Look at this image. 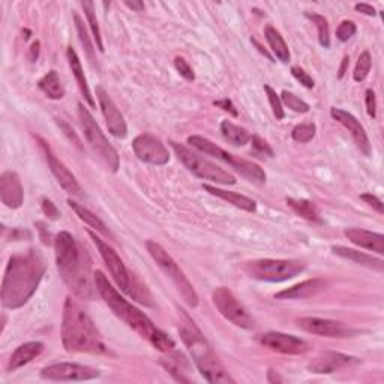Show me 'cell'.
<instances>
[{"mask_svg":"<svg viewBox=\"0 0 384 384\" xmlns=\"http://www.w3.org/2000/svg\"><path fill=\"white\" fill-rule=\"evenodd\" d=\"M203 190L209 192L211 195H215L218 197V199H221L230 204H233L234 207H237V209H242L245 212H249V213H254L257 211V203L249 199V197L246 195H242V194H237V192H233V191H225V190H221L218 188V186H213V185H204L203 183Z\"/></svg>","mask_w":384,"mask_h":384,"instance_id":"cell-24","label":"cell"},{"mask_svg":"<svg viewBox=\"0 0 384 384\" xmlns=\"http://www.w3.org/2000/svg\"><path fill=\"white\" fill-rule=\"evenodd\" d=\"M87 234L91 236V239L93 240V244L96 245L98 251H100V254H101L102 260L105 261V265H107L110 273H112L113 279L116 281L117 287L122 290L124 293H126L128 296L133 294V287H134V281L135 279L128 272L126 266L124 265L122 258L117 256V252L114 251V248L112 245H108L107 242H104V240L101 237H98L93 232H87Z\"/></svg>","mask_w":384,"mask_h":384,"instance_id":"cell-12","label":"cell"},{"mask_svg":"<svg viewBox=\"0 0 384 384\" xmlns=\"http://www.w3.org/2000/svg\"><path fill=\"white\" fill-rule=\"evenodd\" d=\"M356 25H355V21H351V20H344L341 25L338 26L336 29V38L338 41H341V42H347L348 39H351L355 37L356 34Z\"/></svg>","mask_w":384,"mask_h":384,"instance_id":"cell-41","label":"cell"},{"mask_svg":"<svg viewBox=\"0 0 384 384\" xmlns=\"http://www.w3.org/2000/svg\"><path fill=\"white\" fill-rule=\"evenodd\" d=\"M265 91L267 93V100L272 107L273 114H275L277 120H282L285 117V112H284V107H282L281 96H278V93L273 91L269 84H265Z\"/></svg>","mask_w":384,"mask_h":384,"instance_id":"cell-40","label":"cell"},{"mask_svg":"<svg viewBox=\"0 0 384 384\" xmlns=\"http://www.w3.org/2000/svg\"><path fill=\"white\" fill-rule=\"evenodd\" d=\"M67 56H68V63H69V68L77 80V84H79V89L83 95V98L86 100V102L89 104L92 108L96 107V102L93 100V96L91 93V89H89V84H87V80L84 77V72H83V67H81V62L79 59V54H77V51L72 48V47H68L67 50Z\"/></svg>","mask_w":384,"mask_h":384,"instance_id":"cell-26","label":"cell"},{"mask_svg":"<svg viewBox=\"0 0 384 384\" xmlns=\"http://www.w3.org/2000/svg\"><path fill=\"white\" fill-rule=\"evenodd\" d=\"M355 9L357 11V13H362V14L369 15V17H376V14H377L374 6H371L368 4H356Z\"/></svg>","mask_w":384,"mask_h":384,"instance_id":"cell-48","label":"cell"},{"mask_svg":"<svg viewBox=\"0 0 384 384\" xmlns=\"http://www.w3.org/2000/svg\"><path fill=\"white\" fill-rule=\"evenodd\" d=\"M42 351H44V344L39 341H32V343L20 345L9 359L8 371H17L21 366L30 364L32 360L37 359L42 353Z\"/></svg>","mask_w":384,"mask_h":384,"instance_id":"cell-25","label":"cell"},{"mask_svg":"<svg viewBox=\"0 0 384 384\" xmlns=\"http://www.w3.org/2000/svg\"><path fill=\"white\" fill-rule=\"evenodd\" d=\"M326 287L324 279L315 278V279H308L303 281L300 284H296L290 289H285L279 293L275 294L277 299L281 300H294V299H310L314 298L315 294L323 291Z\"/></svg>","mask_w":384,"mask_h":384,"instance_id":"cell-23","label":"cell"},{"mask_svg":"<svg viewBox=\"0 0 384 384\" xmlns=\"http://www.w3.org/2000/svg\"><path fill=\"white\" fill-rule=\"evenodd\" d=\"M359 359L353 356H347L336 351H324L320 356H317L308 366L314 374H333V372L344 369L351 365H357Z\"/></svg>","mask_w":384,"mask_h":384,"instance_id":"cell-20","label":"cell"},{"mask_svg":"<svg viewBox=\"0 0 384 384\" xmlns=\"http://www.w3.org/2000/svg\"><path fill=\"white\" fill-rule=\"evenodd\" d=\"M348 63H350V58H348V56H345V58H344V60H343L341 68H339V74H338L339 79H343V77H344L345 69H347V67H348Z\"/></svg>","mask_w":384,"mask_h":384,"instance_id":"cell-51","label":"cell"},{"mask_svg":"<svg viewBox=\"0 0 384 384\" xmlns=\"http://www.w3.org/2000/svg\"><path fill=\"white\" fill-rule=\"evenodd\" d=\"M95 284L98 293H100L108 308L114 312L116 317L125 322L134 332H137L143 339H146L161 353L168 355L174 351L176 343L173 339L153 324V322L145 312H141L133 303H129L124 296H120V293L113 287L112 282L108 281L101 270L95 272Z\"/></svg>","mask_w":384,"mask_h":384,"instance_id":"cell-3","label":"cell"},{"mask_svg":"<svg viewBox=\"0 0 384 384\" xmlns=\"http://www.w3.org/2000/svg\"><path fill=\"white\" fill-rule=\"evenodd\" d=\"M281 101H282V104L285 107L290 108L291 112H294V113L303 114V113H308L310 110H311V107H310L308 102H305L303 100H300L299 96H296L294 93H291L289 91H282Z\"/></svg>","mask_w":384,"mask_h":384,"instance_id":"cell-35","label":"cell"},{"mask_svg":"<svg viewBox=\"0 0 384 384\" xmlns=\"http://www.w3.org/2000/svg\"><path fill=\"white\" fill-rule=\"evenodd\" d=\"M41 209H42L44 215H46L48 219H51V221H58V219L60 218V212L58 209V206L54 204L51 200L46 199V197H44V199L41 200Z\"/></svg>","mask_w":384,"mask_h":384,"instance_id":"cell-44","label":"cell"},{"mask_svg":"<svg viewBox=\"0 0 384 384\" xmlns=\"http://www.w3.org/2000/svg\"><path fill=\"white\" fill-rule=\"evenodd\" d=\"M170 145L176 153V157L183 164V166L188 168L194 176H197L199 179L203 180H209L218 185H236V178L232 174L225 171L224 168L218 167L216 164L211 162L209 159H206L204 157L199 155V153L192 152L186 146L180 145V143L170 141Z\"/></svg>","mask_w":384,"mask_h":384,"instance_id":"cell-10","label":"cell"},{"mask_svg":"<svg viewBox=\"0 0 384 384\" xmlns=\"http://www.w3.org/2000/svg\"><path fill=\"white\" fill-rule=\"evenodd\" d=\"M178 312L179 335L186 348H188L191 357L194 359L195 365L199 368L200 374L204 377V380L212 384H234L236 380L232 378V376L228 374L221 362L218 360L212 347L207 343V339L200 331V327L195 324V322L188 315V312L183 311L182 308H179Z\"/></svg>","mask_w":384,"mask_h":384,"instance_id":"cell-5","label":"cell"},{"mask_svg":"<svg viewBox=\"0 0 384 384\" xmlns=\"http://www.w3.org/2000/svg\"><path fill=\"white\" fill-rule=\"evenodd\" d=\"M125 5H126L129 9L137 11V13H141V11H145V4L140 2V0H133V2H131V0H126Z\"/></svg>","mask_w":384,"mask_h":384,"instance_id":"cell-49","label":"cell"},{"mask_svg":"<svg viewBox=\"0 0 384 384\" xmlns=\"http://www.w3.org/2000/svg\"><path fill=\"white\" fill-rule=\"evenodd\" d=\"M285 201H287V206L298 216L314 224H323L320 212H318L317 206L312 201L305 200V199H287Z\"/></svg>","mask_w":384,"mask_h":384,"instance_id":"cell-29","label":"cell"},{"mask_svg":"<svg viewBox=\"0 0 384 384\" xmlns=\"http://www.w3.org/2000/svg\"><path fill=\"white\" fill-rule=\"evenodd\" d=\"M101 376V372L71 362H60L41 369V377L48 381H89Z\"/></svg>","mask_w":384,"mask_h":384,"instance_id":"cell-14","label":"cell"},{"mask_svg":"<svg viewBox=\"0 0 384 384\" xmlns=\"http://www.w3.org/2000/svg\"><path fill=\"white\" fill-rule=\"evenodd\" d=\"M258 341L261 345H265L277 353L282 355H291V356H298L303 355L310 350V344L305 341V339H300L294 335L289 333H282V332H267L263 333Z\"/></svg>","mask_w":384,"mask_h":384,"instance_id":"cell-16","label":"cell"},{"mask_svg":"<svg viewBox=\"0 0 384 384\" xmlns=\"http://www.w3.org/2000/svg\"><path fill=\"white\" fill-rule=\"evenodd\" d=\"M265 37H266V41L269 44L270 50L278 58V60H281L282 63H289L290 58H291L290 56V50H289L287 42H285V39L282 38V35L279 34V32L275 27L267 26L265 29Z\"/></svg>","mask_w":384,"mask_h":384,"instance_id":"cell-31","label":"cell"},{"mask_svg":"<svg viewBox=\"0 0 384 384\" xmlns=\"http://www.w3.org/2000/svg\"><path fill=\"white\" fill-rule=\"evenodd\" d=\"M188 145H191L197 150L206 153V155H211L215 159L227 164V166H230L233 170L242 174L244 178L248 179L249 182L260 183V185L266 183L267 176H266L265 170H263L260 166H257L256 162L236 157V155H233V153H228L223 147L215 145V143L211 141L209 138H204L201 135H191V137H188Z\"/></svg>","mask_w":384,"mask_h":384,"instance_id":"cell-6","label":"cell"},{"mask_svg":"<svg viewBox=\"0 0 384 384\" xmlns=\"http://www.w3.org/2000/svg\"><path fill=\"white\" fill-rule=\"evenodd\" d=\"M46 273V265L38 251L30 249L9 258L2 282V305L18 310L26 305L38 290Z\"/></svg>","mask_w":384,"mask_h":384,"instance_id":"cell-2","label":"cell"},{"mask_svg":"<svg viewBox=\"0 0 384 384\" xmlns=\"http://www.w3.org/2000/svg\"><path fill=\"white\" fill-rule=\"evenodd\" d=\"M291 74L296 80H298L302 86H305L306 89H312V87L315 86V81L312 77L306 72L303 68L300 67H291Z\"/></svg>","mask_w":384,"mask_h":384,"instance_id":"cell-43","label":"cell"},{"mask_svg":"<svg viewBox=\"0 0 384 384\" xmlns=\"http://www.w3.org/2000/svg\"><path fill=\"white\" fill-rule=\"evenodd\" d=\"M38 87L46 93L47 98L54 101H59L65 96V89L60 83L59 74L56 71H50L38 81Z\"/></svg>","mask_w":384,"mask_h":384,"instance_id":"cell-32","label":"cell"},{"mask_svg":"<svg viewBox=\"0 0 384 384\" xmlns=\"http://www.w3.org/2000/svg\"><path fill=\"white\" fill-rule=\"evenodd\" d=\"M305 270V265L299 260H275L260 258L244 265V272L251 279L263 282H284L293 279Z\"/></svg>","mask_w":384,"mask_h":384,"instance_id":"cell-8","label":"cell"},{"mask_svg":"<svg viewBox=\"0 0 384 384\" xmlns=\"http://www.w3.org/2000/svg\"><path fill=\"white\" fill-rule=\"evenodd\" d=\"M317 133V126L315 124L310 122V124H300L296 125L291 131V137L296 143H300V145H306V143L312 141V138L315 137Z\"/></svg>","mask_w":384,"mask_h":384,"instance_id":"cell-36","label":"cell"},{"mask_svg":"<svg viewBox=\"0 0 384 384\" xmlns=\"http://www.w3.org/2000/svg\"><path fill=\"white\" fill-rule=\"evenodd\" d=\"M135 157L150 166H166L170 161V153L164 143L153 134H140L133 141Z\"/></svg>","mask_w":384,"mask_h":384,"instance_id":"cell-15","label":"cell"},{"mask_svg":"<svg viewBox=\"0 0 384 384\" xmlns=\"http://www.w3.org/2000/svg\"><path fill=\"white\" fill-rule=\"evenodd\" d=\"M213 104H215L218 108H221V110H224V112H227V113L232 114L233 117H237V116H239V113H237V108L234 107L233 101H232V100H228V98H224V100L215 101Z\"/></svg>","mask_w":384,"mask_h":384,"instance_id":"cell-47","label":"cell"},{"mask_svg":"<svg viewBox=\"0 0 384 384\" xmlns=\"http://www.w3.org/2000/svg\"><path fill=\"white\" fill-rule=\"evenodd\" d=\"M344 234L353 245L376 252L378 256H384V236L381 233L351 227L344 230Z\"/></svg>","mask_w":384,"mask_h":384,"instance_id":"cell-22","label":"cell"},{"mask_svg":"<svg viewBox=\"0 0 384 384\" xmlns=\"http://www.w3.org/2000/svg\"><path fill=\"white\" fill-rule=\"evenodd\" d=\"M371 65H372V59H371L369 51H364L357 59L356 68H355V72H353L355 81L362 83V81L366 80V77L371 71Z\"/></svg>","mask_w":384,"mask_h":384,"instance_id":"cell-37","label":"cell"},{"mask_svg":"<svg viewBox=\"0 0 384 384\" xmlns=\"http://www.w3.org/2000/svg\"><path fill=\"white\" fill-rule=\"evenodd\" d=\"M74 20H75V27H77V32H79V37H80V41L83 44L84 50H86L87 58H89L91 62H95V58H93V44H92L89 35H87V30L84 27V23L81 21V18H80L79 14L74 15Z\"/></svg>","mask_w":384,"mask_h":384,"instance_id":"cell-38","label":"cell"},{"mask_svg":"<svg viewBox=\"0 0 384 384\" xmlns=\"http://www.w3.org/2000/svg\"><path fill=\"white\" fill-rule=\"evenodd\" d=\"M54 252L60 278L65 285L81 300H93L98 289L92 260L86 249L68 232H60L54 239Z\"/></svg>","mask_w":384,"mask_h":384,"instance_id":"cell-1","label":"cell"},{"mask_svg":"<svg viewBox=\"0 0 384 384\" xmlns=\"http://www.w3.org/2000/svg\"><path fill=\"white\" fill-rule=\"evenodd\" d=\"M146 248L153 261L158 265V267L166 273L170 281L174 284L176 290L179 291L185 303L191 306V308H197L200 300L199 294H197L194 285L190 282L188 278H186L183 270L179 267L178 263L174 261V258L159 244L153 242V240H147Z\"/></svg>","mask_w":384,"mask_h":384,"instance_id":"cell-7","label":"cell"},{"mask_svg":"<svg viewBox=\"0 0 384 384\" xmlns=\"http://www.w3.org/2000/svg\"><path fill=\"white\" fill-rule=\"evenodd\" d=\"M68 204H69L71 209L75 212V215L79 216L83 223H86L87 225L92 227V228L95 230V232L101 233V234H102V236H105L107 239H110V240H114L113 233L110 232V228L104 224L102 219L98 218L93 212H91L89 209H87L86 206H83V204H80V203L74 201L72 199H69V200H68Z\"/></svg>","mask_w":384,"mask_h":384,"instance_id":"cell-28","label":"cell"},{"mask_svg":"<svg viewBox=\"0 0 384 384\" xmlns=\"http://www.w3.org/2000/svg\"><path fill=\"white\" fill-rule=\"evenodd\" d=\"M360 200H364L368 206H371L372 209H374L377 213L383 215L384 213V209H383V201L378 199V197L372 195V194H364L360 195Z\"/></svg>","mask_w":384,"mask_h":384,"instance_id":"cell-46","label":"cell"},{"mask_svg":"<svg viewBox=\"0 0 384 384\" xmlns=\"http://www.w3.org/2000/svg\"><path fill=\"white\" fill-rule=\"evenodd\" d=\"M81 6H83V11H84L87 21H89V26H91L92 34H93V39L96 42V47L101 53H104V44H102V38H101V30H100V25H98V20H96V15H95V5H93V2H81Z\"/></svg>","mask_w":384,"mask_h":384,"instance_id":"cell-33","label":"cell"},{"mask_svg":"<svg viewBox=\"0 0 384 384\" xmlns=\"http://www.w3.org/2000/svg\"><path fill=\"white\" fill-rule=\"evenodd\" d=\"M37 141L39 143V147L44 153V158H46L48 167H50V171L53 173L54 178H56L58 183L69 195L83 197L84 191L81 188V185L79 183V180H77L75 176L69 171V168L65 166V164L56 155H54V152L48 146V143L44 138H41V137H37Z\"/></svg>","mask_w":384,"mask_h":384,"instance_id":"cell-13","label":"cell"},{"mask_svg":"<svg viewBox=\"0 0 384 384\" xmlns=\"http://www.w3.org/2000/svg\"><path fill=\"white\" fill-rule=\"evenodd\" d=\"M79 117H80V125L83 129L84 138L87 143H89V146L92 147L95 155L102 161V164L110 171L117 173L120 167L119 153L112 146V143L107 140L102 129L96 124L93 116L89 113V110H87L83 104H79Z\"/></svg>","mask_w":384,"mask_h":384,"instance_id":"cell-9","label":"cell"},{"mask_svg":"<svg viewBox=\"0 0 384 384\" xmlns=\"http://www.w3.org/2000/svg\"><path fill=\"white\" fill-rule=\"evenodd\" d=\"M174 67L176 69H178V72L183 77L185 80H188V81H194L195 79V75H194V69L191 68V65L186 62L183 58L178 56L174 59Z\"/></svg>","mask_w":384,"mask_h":384,"instance_id":"cell-42","label":"cell"},{"mask_svg":"<svg viewBox=\"0 0 384 384\" xmlns=\"http://www.w3.org/2000/svg\"><path fill=\"white\" fill-rule=\"evenodd\" d=\"M96 98H98V102H100V108L105 119L110 134L114 135L116 138H122V140L126 138L128 126L125 122V117L122 113H120V110L117 108L114 101L110 98V95L102 89L101 86L96 87Z\"/></svg>","mask_w":384,"mask_h":384,"instance_id":"cell-17","label":"cell"},{"mask_svg":"<svg viewBox=\"0 0 384 384\" xmlns=\"http://www.w3.org/2000/svg\"><path fill=\"white\" fill-rule=\"evenodd\" d=\"M365 102H366V112L369 117L374 119L377 116V100H376V93L372 89H368L365 92Z\"/></svg>","mask_w":384,"mask_h":384,"instance_id":"cell-45","label":"cell"},{"mask_svg":"<svg viewBox=\"0 0 384 384\" xmlns=\"http://www.w3.org/2000/svg\"><path fill=\"white\" fill-rule=\"evenodd\" d=\"M0 200L9 209H20L23 206V185L15 171H5L0 176Z\"/></svg>","mask_w":384,"mask_h":384,"instance_id":"cell-21","label":"cell"},{"mask_svg":"<svg viewBox=\"0 0 384 384\" xmlns=\"http://www.w3.org/2000/svg\"><path fill=\"white\" fill-rule=\"evenodd\" d=\"M305 17L308 20H311L312 23L315 25V27L318 30V41H320L322 47H324V48L331 47V30H329L327 20L323 15L314 14V13H306Z\"/></svg>","mask_w":384,"mask_h":384,"instance_id":"cell-34","label":"cell"},{"mask_svg":"<svg viewBox=\"0 0 384 384\" xmlns=\"http://www.w3.org/2000/svg\"><path fill=\"white\" fill-rule=\"evenodd\" d=\"M39 47H41L39 41L32 44V47H30V60L32 62H37L38 60V58H39Z\"/></svg>","mask_w":384,"mask_h":384,"instance_id":"cell-50","label":"cell"},{"mask_svg":"<svg viewBox=\"0 0 384 384\" xmlns=\"http://www.w3.org/2000/svg\"><path fill=\"white\" fill-rule=\"evenodd\" d=\"M62 343L69 353H108V348L91 315L72 298H68L63 305Z\"/></svg>","mask_w":384,"mask_h":384,"instance_id":"cell-4","label":"cell"},{"mask_svg":"<svg viewBox=\"0 0 384 384\" xmlns=\"http://www.w3.org/2000/svg\"><path fill=\"white\" fill-rule=\"evenodd\" d=\"M221 134L224 137L225 141H228L230 145L242 147L251 141L252 134L249 133L248 129L237 126L233 122H230V120H223L221 122Z\"/></svg>","mask_w":384,"mask_h":384,"instance_id":"cell-30","label":"cell"},{"mask_svg":"<svg viewBox=\"0 0 384 384\" xmlns=\"http://www.w3.org/2000/svg\"><path fill=\"white\" fill-rule=\"evenodd\" d=\"M331 116L336 120L338 124H341L348 131V133L351 134V137H353L357 149L362 153H364L365 157H371V153H372L371 143H369V138H368L365 128L362 126V124L359 122V120L351 113L345 112V110L336 108V107H333L331 110Z\"/></svg>","mask_w":384,"mask_h":384,"instance_id":"cell-19","label":"cell"},{"mask_svg":"<svg viewBox=\"0 0 384 384\" xmlns=\"http://www.w3.org/2000/svg\"><path fill=\"white\" fill-rule=\"evenodd\" d=\"M299 327L302 331L324 338H347L351 335L350 329H347L343 323L329 320V318L320 317H303L298 320Z\"/></svg>","mask_w":384,"mask_h":384,"instance_id":"cell-18","label":"cell"},{"mask_svg":"<svg viewBox=\"0 0 384 384\" xmlns=\"http://www.w3.org/2000/svg\"><path fill=\"white\" fill-rule=\"evenodd\" d=\"M251 147H252V153L254 155L260 157V158H273V153L272 147L269 146V143L266 140H263L260 135L257 134H252V138H251Z\"/></svg>","mask_w":384,"mask_h":384,"instance_id":"cell-39","label":"cell"},{"mask_svg":"<svg viewBox=\"0 0 384 384\" xmlns=\"http://www.w3.org/2000/svg\"><path fill=\"white\" fill-rule=\"evenodd\" d=\"M332 252L335 256L341 257L344 260L357 263L360 266H366L371 269H377V270H383L384 269V261L380 258H376L372 256L365 254V252H359L356 249H351L347 246H332Z\"/></svg>","mask_w":384,"mask_h":384,"instance_id":"cell-27","label":"cell"},{"mask_svg":"<svg viewBox=\"0 0 384 384\" xmlns=\"http://www.w3.org/2000/svg\"><path fill=\"white\" fill-rule=\"evenodd\" d=\"M212 300L227 322L240 327V329H252L254 327V318L245 308V305L240 302L236 296L227 287H218L212 293Z\"/></svg>","mask_w":384,"mask_h":384,"instance_id":"cell-11","label":"cell"}]
</instances>
